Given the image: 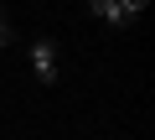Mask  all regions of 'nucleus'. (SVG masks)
Listing matches in <instances>:
<instances>
[{
  "instance_id": "1",
  "label": "nucleus",
  "mask_w": 155,
  "mask_h": 140,
  "mask_svg": "<svg viewBox=\"0 0 155 140\" xmlns=\"http://www.w3.org/2000/svg\"><path fill=\"white\" fill-rule=\"evenodd\" d=\"M93 16L109 26H129L134 16H145V0H93Z\"/></svg>"
},
{
  "instance_id": "2",
  "label": "nucleus",
  "mask_w": 155,
  "mask_h": 140,
  "mask_svg": "<svg viewBox=\"0 0 155 140\" xmlns=\"http://www.w3.org/2000/svg\"><path fill=\"white\" fill-rule=\"evenodd\" d=\"M31 67H36L41 83H57V47H52V36H36L31 42Z\"/></svg>"
},
{
  "instance_id": "3",
  "label": "nucleus",
  "mask_w": 155,
  "mask_h": 140,
  "mask_svg": "<svg viewBox=\"0 0 155 140\" xmlns=\"http://www.w3.org/2000/svg\"><path fill=\"white\" fill-rule=\"evenodd\" d=\"M5 42H11V21H5V11H0V52H5Z\"/></svg>"
}]
</instances>
